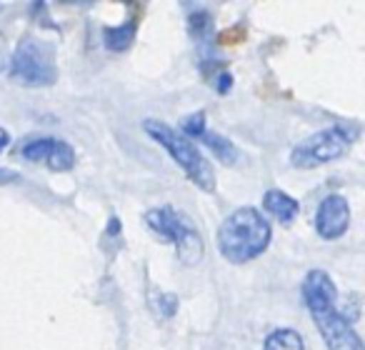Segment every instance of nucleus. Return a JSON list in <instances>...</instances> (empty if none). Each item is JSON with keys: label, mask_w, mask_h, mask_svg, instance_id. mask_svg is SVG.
Returning a JSON list of instances; mask_svg holds the SVG:
<instances>
[{"label": "nucleus", "mask_w": 365, "mask_h": 350, "mask_svg": "<svg viewBox=\"0 0 365 350\" xmlns=\"http://www.w3.org/2000/svg\"><path fill=\"white\" fill-rule=\"evenodd\" d=\"M335 298H338V290L325 270H310L305 275L303 303L313 315V323L323 335L328 350H365L350 320L335 308Z\"/></svg>", "instance_id": "nucleus-1"}, {"label": "nucleus", "mask_w": 365, "mask_h": 350, "mask_svg": "<svg viewBox=\"0 0 365 350\" xmlns=\"http://www.w3.org/2000/svg\"><path fill=\"white\" fill-rule=\"evenodd\" d=\"M270 238H273V228L268 218L258 208L243 205L220 223L215 243H218V253L228 263L243 265L263 255L270 245Z\"/></svg>", "instance_id": "nucleus-2"}, {"label": "nucleus", "mask_w": 365, "mask_h": 350, "mask_svg": "<svg viewBox=\"0 0 365 350\" xmlns=\"http://www.w3.org/2000/svg\"><path fill=\"white\" fill-rule=\"evenodd\" d=\"M143 130H145L163 150L170 153L175 165L188 175L190 183H195V188L205 190V193H215L213 165L205 160V155L198 150V145H195L193 140H188V138L180 135L173 125H168V123H163V120H155V118L143 120Z\"/></svg>", "instance_id": "nucleus-3"}, {"label": "nucleus", "mask_w": 365, "mask_h": 350, "mask_svg": "<svg viewBox=\"0 0 365 350\" xmlns=\"http://www.w3.org/2000/svg\"><path fill=\"white\" fill-rule=\"evenodd\" d=\"M8 78L26 88L56 86L58 81L56 43L33 36V33H26L18 41L13 56L8 58Z\"/></svg>", "instance_id": "nucleus-4"}, {"label": "nucleus", "mask_w": 365, "mask_h": 350, "mask_svg": "<svg viewBox=\"0 0 365 350\" xmlns=\"http://www.w3.org/2000/svg\"><path fill=\"white\" fill-rule=\"evenodd\" d=\"M358 135L360 125H355V123H338V125L323 128V130L313 133V135H308L293 148L290 163L298 170H310V168L333 163L350 150V145L358 140Z\"/></svg>", "instance_id": "nucleus-5"}, {"label": "nucleus", "mask_w": 365, "mask_h": 350, "mask_svg": "<svg viewBox=\"0 0 365 350\" xmlns=\"http://www.w3.org/2000/svg\"><path fill=\"white\" fill-rule=\"evenodd\" d=\"M145 225L158 233L163 240H170L178 250V258L185 265H198L203 260V238L195 230L193 220L185 213H180L173 205H160V208H150L145 213Z\"/></svg>", "instance_id": "nucleus-6"}, {"label": "nucleus", "mask_w": 365, "mask_h": 350, "mask_svg": "<svg viewBox=\"0 0 365 350\" xmlns=\"http://www.w3.org/2000/svg\"><path fill=\"white\" fill-rule=\"evenodd\" d=\"M21 155L28 163H36V165H46L48 170L66 173L76 168V150L68 140L63 138H31V140L23 143Z\"/></svg>", "instance_id": "nucleus-7"}, {"label": "nucleus", "mask_w": 365, "mask_h": 350, "mask_svg": "<svg viewBox=\"0 0 365 350\" xmlns=\"http://www.w3.org/2000/svg\"><path fill=\"white\" fill-rule=\"evenodd\" d=\"M350 228V205L343 195L330 193L315 210V233L323 240H338Z\"/></svg>", "instance_id": "nucleus-8"}, {"label": "nucleus", "mask_w": 365, "mask_h": 350, "mask_svg": "<svg viewBox=\"0 0 365 350\" xmlns=\"http://www.w3.org/2000/svg\"><path fill=\"white\" fill-rule=\"evenodd\" d=\"M263 205H265V210L283 225H290L300 213L298 200H295L293 195L285 193V190H278V188L268 190V193L263 195Z\"/></svg>", "instance_id": "nucleus-9"}, {"label": "nucleus", "mask_w": 365, "mask_h": 350, "mask_svg": "<svg viewBox=\"0 0 365 350\" xmlns=\"http://www.w3.org/2000/svg\"><path fill=\"white\" fill-rule=\"evenodd\" d=\"M135 33H138L135 18H128V21L118 23V26H106L103 28V46L113 53H123L133 46Z\"/></svg>", "instance_id": "nucleus-10"}, {"label": "nucleus", "mask_w": 365, "mask_h": 350, "mask_svg": "<svg viewBox=\"0 0 365 350\" xmlns=\"http://www.w3.org/2000/svg\"><path fill=\"white\" fill-rule=\"evenodd\" d=\"M198 140H203L205 148H208V150H213V155L218 158L220 163H225V165H235V163H238L240 150L228 140V138L220 135V133L205 130L203 135L198 138Z\"/></svg>", "instance_id": "nucleus-11"}, {"label": "nucleus", "mask_w": 365, "mask_h": 350, "mask_svg": "<svg viewBox=\"0 0 365 350\" xmlns=\"http://www.w3.org/2000/svg\"><path fill=\"white\" fill-rule=\"evenodd\" d=\"M263 350H305L303 335L293 328H275L263 340Z\"/></svg>", "instance_id": "nucleus-12"}, {"label": "nucleus", "mask_w": 365, "mask_h": 350, "mask_svg": "<svg viewBox=\"0 0 365 350\" xmlns=\"http://www.w3.org/2000/svg\"><path fill=\"white\" fill-rule=\"evenodd\" d=\"M208 130L205 128V113L203 110H195V113H190V115H185L180 120V135H185L188 140H193V138H200L203 133Z\"/></svg>", "instance_id": "nucleus-13"}, {"label": "nucleus", "mask_w": 365, "mask_h": 350, "mask_svg": "<svg viewBox=\"0 0 365 350\" xmlns=\"http://www.w3.org/2000/svg\"><path fill=\"white\" fill-rule=\"evenodd\" d=\"M188 28H190V33H193L195 38H205V33L210 31V13H205V11H195V13H190V18H188Z\"/></svg>", "instance_id": "nucleus-14"}, {"label": "nucleus", "mask_w": 365, "mask_h": 350, "mask_svg": "<svg viewBox=\"0 0 365 350\" xmlns=\"http://www.w3.org/2000/svg\"><path fill=\"white\" fill-rule=\"evenodd\" d=\"M230 88H233V76H230L228 71H220L218 73V83H215V91L220 93V96H225V93H230Z\"/></svg>", "instance_id": "nucleus-15"}, {"label": "nucleus", "mask_w": 365, "mask_h": 350, "mask_svg": "<svg viewBox=\"0 0 365 350\" xmlns=\"http://www.w3.org/2000/svg\"><path fill=\"white\" fill-rule=\"evenodd\" d=\"M160 310H163V315H175V310H178V298L173 293H168V295H163L160 298Z\"/></svg>", "instance_id": "nucleus-16"}, {"label": "nucleus", "mask_w": 365, "mask_h": 350, "mask_svg": "<svg viewBox=\"0 0 365 350\" xmlns=\"http://www.w3.org/2000/svg\"><path fill=\"white\" fill-rule=\"evenodd\" d=\"M16 180H21V173L13 170V168H0V185L16 183Z\"/></svg>", "instance_id": "nucleus-17"}, {"label": "nucleus", "mask_w": 365, "mask_h": 350, "mask_svg": "<svg viewBox=\"0 0 365 350\" xmlns=\"http://www.w3.org/2000/svg\"><path fill=\"white\" fill-rule=\"evenodd\" d=\"M8 68V48H6V38L0 33V73Z\"/></svg>", "instance_id": "nucleus-18"}, {"label": "nucleus", "mask_w": 365, "mask_h": 350, "mask_svg": "<svg viewBox=\"0 0 365 350\" xmlns=\"http://www.w3.org/2000/svg\"><path fill=\"white\" fill-rule=\"evenodd\" d=\"M8 145H11V133H8L6 128H0V153L6 150Z\"/></svg>", "instance_id": "nucleus-19"}, {"label": "nucleus", "mask_w": 365, "mask_h": 350, "mask_svg": "<svg viewBox=\"0 0 365 350\" xmlns=\"http://www.w3.org/2000/svg\"><path fill=\"white\" fill-rule=\"evenodd\" d=\"M118 230H120V223H118V218H110V228H108V233H113V235H115Z\"/></svg>", "instance_id": "nucleus-20"}]
</instances>
